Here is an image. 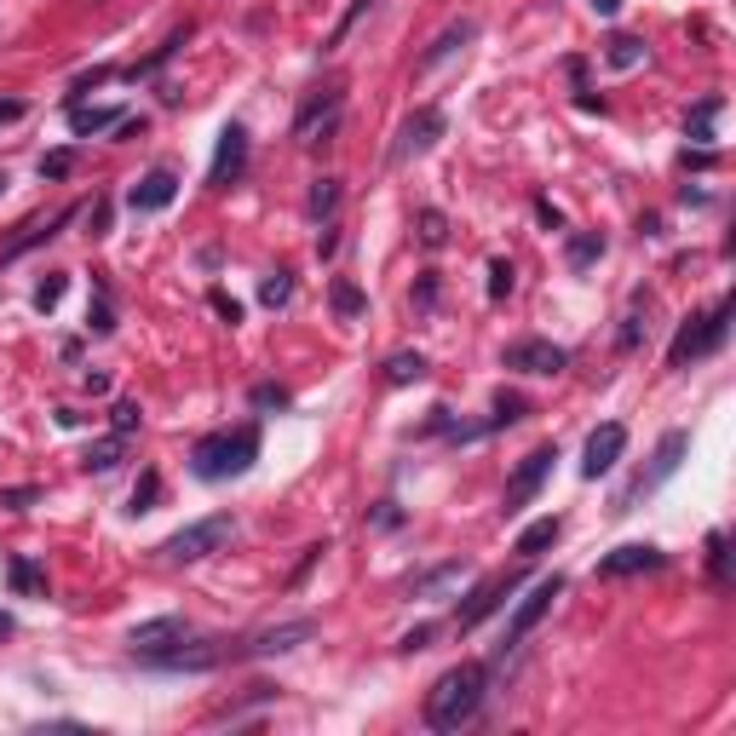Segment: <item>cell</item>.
Returning <instances> with one entry per match:
<instances>
[{
    "instance_id": "f907efd6",
    "label": "cell",
    "mask_w": 736,
    "mask_h": 736,
    "mask_svg": "<svg viewBox=\"0 0 736 736\" xmlns=\"http://www.w3.org/2000/svg\"><path fill=\"white\" fill-rule=\"evenodd\" d=\"M334 248H340V236H334V219H328V225L317 231V254H334Z\"/></svg>"
},
{
    "instance_id": "8d00e7d4",
    "label": "cell",
    "mask_w": 736,
    "mask_h": 736,
    "mask_svg": "<svg viewBox=\"0 0 736 736\" xmlns=\"http://www.w3.org/2000/svg\"><path fill=\"white\" fill-rule=\"evenodd\" d=\"M518 271H512V259H489V300H506Z\"/></svg>"
},
{
    "instance_id": "b9f144b4",
    "label": "cell",
    "mask_w": 736,
    "mask_h": 736,
    "mask_svg": "<svg viewBox=\"0 0 736 736\" xmlns=\"http://www.w3.org/2000/svg\"><path fill=\"white\" fill-rule=\"evenodd\" d=\"M288 404H294V397H288L282 386H271V381L254 386V409H288Z\"/></svg>"
},
{
    "instance_id": "cb8c5ba5",
    "label": "cell",
    "mask_w": 736,
    "mask_h": 736,
    "mask_svg": "<svg viewBox=\"0 0 736 736\" xmlns=\"http://www.w3.org/2000/svg\"><path fill=\"white\" fill-rule=\"evenodd\" d=\"M86 328H93V334H109V328H116V294H109L104 277H93V305H86Z\"/></svg>"
},
{
    "instance_id": "11a10c76",
    "label": "cell",
    "mask_w": 736,
    "mask_h": 736,
    "mask_svg": "<svg viewBox=\"0 0 736 736\" xmlns=\"http://www.w3.org/2000/svg\"><path fill=\"white\" fill-rule=\"evenodd\" d=\"M0 639H12V616L7 610H0Z\"/></svg>"
},
{
    "instance_id": "60d3db41",
    "label": "cell",
    "mask_w": 736,
    "mask_h": 736,
    "mask_svg": "<svg viewBox=\"0 0 736 736\" xmlns=\"http://www.w3.org/2000/svg\"><path fill=\"white\" fill-rule=\"evenodd\" d=\"M639 340H644V311L633 305V317H628V323H621V334H616V346H621V351H639Z\"/></svg>"
},
{
    "instance_id": "52a82bcc",
    "label": "cell",
    "mask_w": 736,
    "mask_h": 736,
    "mask_svg": "<svg viewBox=\"0 0 736 736\" xmlns=\"http://www.w3.org/2000/svg\"><path fill=\"white\" fill-rule=\"evenodd\" d=\"M552 460H559V443H541V449H529V455L518 460V472L506 478V495H501V518H518V512H524L535 495H541Z\"/></svg>"
},
{
    "instance_id": "4316f807",
    "label": "cell",
    "mask_w": 736,
    "mask_h": 736,
    "mask_svg": "<svg viewBox=\"0 0 736 736\" xmlns=\"http://www.w3.org/2000/svg\"><path fill=\"white\" fill-rule=\"evenodd\" d=\"M185 40H190V24H185V30H173V35L162 40V47H155L150 58H139V63H132L127 75H132V81H139V75H155V70H162V63H167V58L178 52V47H185Z\"/></svg>"
},
{
    "instance_id": "9f6ffc18",
    "label": "cell",
    "mask_w": 736,
    "mask_h": 736,
    "mask_svg": "<svg viewBox=\"0 0 736 736\" xmlns=\"http://www.w3.org/2000/svg\"><path fill=\"white\" fill-rule=\"evenodd\" d=\"M0 196H7V167H0Z\"/></svg>"
},
{
    "instance_id": "7402d4cb",
    "label": "cell",
    "mask_w": 736,
    "mask_h": 736,
    "mask_svg": "<svg viewBox=\"0 0 736 736\" xmlns=\"http://www.w3.org/2000/svg\"><path fill=\"white\" fill-rule=\"evenodd\" d=\"M70 127H75V139H86V132L121 127V109H104V104H70Z\"/></svg>"
},
{
    "instance_id": "6da1fadb",
    "label": "cell",
    "mask_w": 736,
    "mask_h": 736,
    "mask_svg": "<svg viewBox=\"0 0 736 736\" xmlns=\"http://www.w3.org/2000/svg\"><path fill=\"white\" fill-rule=\"evenodd\" d=\"M483 690H489V667L483 662H460L449 667L432 690H427V725L432 731H460L478 720L483 708Z\"/></svg>"
},
{
    "instance_id": "d4e9b609",
    "label": "cell",
    "mask_w": 736,
    "mask_h": 736,
    "mask_svg": "<svg viewBox=\"0 0 736 736\" xmlns=\"http://www.w3.org/2000/svg\"><path fill=\"white\" fill-rule=\"evenodd\" d=\"M598 254H605V236H598V231H575L564 242V265H570V271H587Z\"/></svg>"
},
{
    "instance_id": "9a60e30c",
    "label": "cell",
    "mask_w": 736,
    "mask_h": 736,
    "mask_svg": "<svg viewBox=\"0 0 736 736\" xmlns=\"http://www.w3.org/2000/svg\"><path fill=\"white\" fill-rule=\"evenodd\" d=\"M178 639H190V621L185 616H155V621H139V628L127 633V644H132V656H162V651H173Z\"/></svg>"
},
{
    "instance_id": "44dd1931",
    "label": "cell",
    "mask_w": 736,
    "mask_h": 736,
    "mask_svg": "<svg viewBox=\"0 0 736 736\" xmlns=\"http://www.w3.org/2000/svg\"><path fill=\"white\" fill-rule=\"evenodd\" d=\"M305 213H311V225H328L334 213H340V178H311V196H305Z\"/></svg>"
},
{
    "instance_id": "e575fe53",
    "label": "cell",
    "mask_w": 736,
    "mask_h": 736,
    "mask_svg": "<svg viewBox=\"0 0 736 736\" xmlns=\"http://www.w3.org/2000/svg\"><path fill=\"white\" fill-rule=\"evenodd\" d=\"M109 427H116V437H132V432H139V427H144V409H139V404H132V397H121V404H116V409H109Z\"/></svg>"
},
{
    "instance_id": "ffe728a7",
    "label": "cell",
    "mask_w": 736,
    "mask_h": 736,
    "mask_svg": "<svg viewBox=\"0 0 736 736\" xmlns=\"http://www.w3.org/2000/svg\"><path fill=\"white\" fill-rule=\"evenodd\" d=\"M466 582V559H443V564H432L427 575H414V598H437V593H449V587H460Z\"/></svg>"
},
{
    "instance_id": "4dcf8cb0",
    "label": "cell",
    "mask_w": 736,
    "mask_h": 736,
    "mask_svg": "<svg viewBox=\"0 0 736 736\" xmlns=\"http://www.w3.org/2000/svg\"><path fill=\"white\" fill-rule=\"evenodd\" d=\"M155 501H162V472H155V466H144V472H139V483H132V501H127V512H150Z\"/></svg>"
},
{
    "instance_id": "277c9868",
    "label": "cell",
    "mask_w": 736,
    "mask_h": 736,
    "mask_svg": "<svg viewBox=\"0 0 736 736\" xmlns=\"http://www.w3.org/2000/svg\"><path fill=\"white\" fill-rule=\"evenodd\" d=\"M231 535H236V518H231V512H213V518H196L178 535H167L162 559L167 564H202V559H213V552L231 547Z\"/></svg>"
},
{
    "instance_id": "3957f363",
    "label": "cell",
    "mask_w": 736,
    "mask_h": 736,
    "mask_svg": "<svg viewBox=\"0 0 736 736\" xmlns=\"http://www.w3.org/2000/svg\"><path fill=\"white\" fill-rule=\"evenodd\" d=\"M731 300H720L713 311H702V317H685L679 334H674V346H667V369H685V363H697V357H713L725 346V334H731Z\"/></svg>"
},
{
    "instance_id": "30bf717a",
    "label": "cell",
    "mask_w": 736,
    "mask_h": 736,
    "mask_svg": "<svg viewBox=\"0 0 736 736\" xmlns=\"http://www.w3.org/2000/svg\"><path fill=\"white\" fill-rule=\"evenodd\" d=\"M518 587H524V575H518V570H501V575H489V582H478V587H472V598H466V605L455 610V628H460V633H472L478 621H483V616H495V610H501Z\"/></svg>"
},
{
    "instance_id": "d6a6232c",
    "label": "cell",
    "mask_w": 736,
    "mask_h": 736,
    "mask_svg": "<svg viewBox=\"0 0 736 736\" xmlns=\"http://www.w3.org/2000/svg\"><path fill=\"white\" fill-rule=\"evenodd\" d=\"M7 575H12V587H17V593H47V575H40L30 559H17V552L7 559Z\"/></svg>"
},
{
    "instance_id": "4fadbf2b",
    "label": "cell",
    "mask_w": 736,
    "mask_h": 736,
    "mask_svg": "<svg viewBox=\"0 0 736 736\" xmlns=\"http://www.w3.org/2000/svg\"><path fill=\"white\" fill-rule=\"evenodd\" d=\"M621 455H628V427H621V420H605V427L587 437V449H582V478H605V472H616Z\"/></svg>"
},
{
    "instance_id": "7c38bea8",
    "label": "cell",
    "mask_w": 736,
    "mask_h": 736,
    "mask_svg": "<svg viewBox=\"0 0 736 736\" xmlns=\"http://www.w3.org/2000/svg\"><path fill=\"white\" fill-rule=\"evenodd\" d=\"M501 363L506 369H518V374H564L570 369V351L564 346H552V340H512L506 351H501Z\"/></svg>"
},
{
    "instance_id": "ba28073f",
    "label": "cell",
    "mask_w": 736,
    "mask_h": 736,
    "mask_svg": "<svg viewBox=\"0 0 736 736\" xmlns=\"http://www.w3.org/2000/svg\"><path fill=\"white\" fill-rule=\"evenodd\" d=\"M564 593V575H541L524 598H518V610H512V621H506V633H501V651H518V644L541 628V616L552 610V598Z\"/></svg>"
},
{
    "instance_id": "816d5d0a",
    "label": "cell",
    "mask_w": 736,
    "mask_h": 736,
    "mask_svg": "<svg viewBox=\"0 0 736 736\" xmlns=\"http://www.w3.org/2000/svg\"><path fill=\"white\" fill-rule=\"evenodd\" d=\"M685 167H713V150H685Z\"/></svg>"
},
{
    "instance_id": "603a6c76",
    "label": "cell",
    "mask_w": 736,
    "mask_h": 736,
    "mask_svg": "<svg viewBox=\"0 0 736 736\" xmlns=\"http://www.w3.org/2000/svg\"><path fill=\"white\" fill-rule=\"evenodd\" d=\"M414 381H427V357L420 351H392L386 357V386H414Z\"/></svg>"
},
{
    "instance_id": "7a4b0ae2",
    "label": "cell",
    "mask_w": 736,
    "mask_h": 736,
    "mask_svg": "<svg viewBox=\"0 0 736 736\" xmlns=\"http://www.w3.org/2000/svg\"><path fill=\"white\" fill-rule=\"evenodd\" d=\"M259 460V427H219L208 437H196L190 449V472L202 483H225V478H242L248 466Z\"/></svg>"
},
{
    "instance_id": "e0dca14e",
    "label": "cell",
    "mask_w": 736,
    "mask_h": 736,
    "mask_svg": "<svg viewBox=\"0 0 736 736\" xmlns=\"http://www.w3.org/2000/svg\"><path fill=\"white\" fill-rule=\"evenodd\" d=\"M317 121H323V132H328L334 121H340V93H334V86H328V93H311V98L300 104V116H294V139H305V144H311Z\"/></svg>"
},
{
    "instance_id": "ab89813d",
    "label": "cell",
    "mask_w": 736,
    "mask_h": 736,
    "mask_svg": "<svg viewBox=\"0 0 736 736\" xmlns=\"http://www.w3.org/2000/svg\"><path fill=\"white\" fill-rule=\"evenodd\" d=\"M75 167V150H52V155H40V178H70Z\"/></svg>"
},
{
    "instance_id": "484cf974",
    "label": "cell",
    "mask_w": 736,
    "mask_h": 736,
    "mask_svg": "<svg viewBox=\"0 0 736 736\" xmlns=\"http://www.w3.org/2000/svg\"><path fill=\"white\" fill-rule=\"evenodd\" d=\"M605 58H610V70H639V63H644V40L639 35H610Z\"/></svg>"
},
{
    "instance_id": "f5cc1de1",
    "label": "cell",
    "mask_w": 736,
    "mask_h": 736,
    "mask_svg": "<svg viewBox=\"0 0 736 736\" xmlns=\"http://www.w3.org/2000/svg\"><path fill=\"white\" fill-rule=\"evenodd\" d=\"M587 7H593L598 17H616V12H621V0H587Z\"/></svg>"
},
{
    "instance_id": "c3c4849f",
    "label": "cell",
    "mask_w": 736,
    "mask_h": 736,
    "mask_svg": "<svg viewBox=\"0 0 736 736\" xmlns=\"http://www.w3.org/2000/svg\"><path fill=\"white\" fill-rule=\"evenodd\" d=\"M414 300H420V305H437V277H432V271H427V277H420V288H414Z\"/></svg>"
},
{
    "instance_id": "5bb4252c",
    "label": "cell",
    "mask_w": 736,
    "mask_h": 736,
    "mask_svg": "<svg viewBox=\"0 0 736 736\" xmlns=\"http://www.w3.org/2000/svg\"><path fill=\"white\" fill-rule=\"evenodd\" d=\"M662 564H667L662 547L628 541V547H616V552H605V559H598V575H605V582H621V575H656Z\"/></svg>"
},
{
    "instance_id": "2e32d148",
    "label": "cell",
    "mask_w": 736,
    "mask_h": 736,
    "mask_svg": "<svg viewBox=\"0 0 736 736\" xmlns=\"http://www.w3.org/2000/svg\"><path fill=\"white\" fill-rule=\"evenodd\" d=\"M173 196H178V178L167 167H150L139 185L127 190V208L132 213H162V208H173Z\"/></svg>"
},
{
    "instance_id": "9c48e42d",
    "label": "cell",
    "mask_w": 736,
    "mask_h": 736,
    "mask_svg": "<svg viewBox=\"0 0 736 736\" xmlns=\"http://www.w3.org/2000/svg\"><path fill=\"white\" fill-rule=\"evenodd\" d=\"M443 127H449V121H443V109H437V104H420L414 116H409L404 127H397L392 167H409V162H420V155H427V150L443 139Z\"/></svg>"
},
{
    "instance_id": "f6af8a7d",
    "label": "cell",
    "mask_w": 736,
    "mask_h": 736,
    "mask_svg": "<svg viewBox=\"0 0 736 736\" xmlns=\"http://www.w3.org/2000/svg\"><path fill=\"white\" fill-rule=\"evenodd\" d=\"M535 219H541V225H547V231H559V225H564V213H559V208H552V202H547V196H535Z\"/></svg>"
},
{
    "instance_id": "836d02e7",
    "label": "cell",
    "mask_w": 736,
    "mask_h": 736,
    "mask_svg": "<svg viewBox=\"0 0 736 736\" xmlns=\"http://www.w3.org/2000/svg\"><path fill=\"white\" fill-rule=\"evenodd\" d=\"M420 242H427V248H443V242H449V219H443L437 208H420Z\"/></svg>"
},
{
    "instance_id": "7dc6e473",
    "label": "cell",
    "mask_w": 736,
    "mask_h": 736,
    "mask_svg": "<svg viewBox=\"0 0 736 736\" xmlns=\"http://www.w3.org/2000/svg\"><path fill=\"white\" fill-rule=\"evenodd\" d=\"M24 98H0V127H12V121H24Z\"/></svg>"
},
{
    "instance_id": "ac0fdd59",
    "label": "cell",
    "mask_w": 736,
    "mask_h": 736,
    "mask_svg": "<svg viewBox=\"0 0 736 736\" xmlns=\"http://www.w3.org/2000/svg\"><path fill=\"white\" fill-rule=\"evenodd\" d=\"M564 535V518L559 512H547V518H535V524H524L518 529V541H512V552H518V559H541V552L552 547Z\"/></svg>"
},
{
    "instance_id": "db71d44e",
    "label": "cell",
    "mask_w": 736,
    "mask_h": 736,
    "mask_svg": "<svg viewBox=\"0 0 736 736\" xmlns=\"http://www.w3.org/2000/svg\"><path fill=\"white\" fill-rule=\"evenodd\" d=\"M109 231V202H98V213H93V236H104Z\"/></svg>"
},
{
    "instance_id": "681fc988",
    "label": "cell",
    "mask_w": 736,
    "mask_h": 736,
    "mask_svg": "<svg viewBox=\"0 0 736 736\" xmlns=\"http://www.w3.org/2000/svg\"><path fill=\"white\" fill-rule=\"evenodd\" d=\"M0 501H7L12 512H24V506L35 501V489H7V495H0Z\"/></svg>"
},
{
    "instance_id": "7bdbcfd3",
    "label": "cell",
    "mask_w": 736,
    "mask_h": 736,
    "mask_svg": "<svg viewBox=\"0 0 736 736\" xmlns=\"http://www.w3.org/2000/svg\"><path fill=\"white\" fill-rule=\"evenodd\" d=\"M208 305H213V311H219V317H225V323H231V328H236V323H242V305H236V300H231V294H225V288H213V294H208Z\"/></svg>"
},
{
    "instance_id": "f1b7e54d",
    "label": "cell",
    "mask_w": 736,
    "mask_h": 736,
    "mask_svg": "<svg viewBox=\"0 0 736 736\" xmlns=\"http://www.w3.org/2000/svg\"><path fill=\"white\" fill-rule=\"evenodd\" d=\"M328 300H334V311H340V317L351 323V317H363L369 311V300H363V288L357 282H346V277H334V288H328Z\"/></svg>"
},
{
    "instance_id": "f546056e",
    "label": "cell",
    "mask_w": 736,
    "mask_h": 736,
    "mask_svg": "<svg viewBox=\"0 0 736 736\" xmlns=\"http://www.w3.org/2000/svg\"><path fill=\"white\" fill-rule=\"evenodd\" d=\"M86 472H116L121 466V437H104V443H86V455H81Z\"/></svg>"
},
{
    "instance_id": "bcb514c9",
    "label": "cell",
    "mask_w": 736,
    "mask_h": 736,
    "mask_svg": "<svg viewBox=\"0 0 736 736\" xmlns=\"http://www.w3.org/2000/svg\"><path fill=\"white\" fill-rule=\"evenodd\" d=\"M369 7H374V0H351V12L340 17V30H334V40H346V35H351V24H357V17H363Z\"/></svg>"
},
{
    "instance_id": "d6986e66",
    "label": "cell",
    "mask_w": 736,
    "mask_h": 736,
    "mask_svg": "<svg viewBox=\"0 0 736 736\" xmlns=\"http://www.w3.org/2000/svg\"><path fill=\"white\" fill-rule=\"evenodd\" d=\"M472 35H478V24H472V17H460V24H449V30H443V35L432 40V47H427V52L414 58V70H437V63L449 58V52H460V47H466V40H472Z\"/></svg>"
},
{
    "instance_id": "83f0119b",
    "label": "cell",
    "mask_w": 736,
    "mask_h": 736,
    "mask_svg": "<svg viewBox=\"0 0 736 736\" xmlns=\"http://www.w3.org/2000/svg\"><path fill=\"white\" fill-rule=\"evenodd\" d=\"M524 414H529V404L518 392H495V414H489L478 432H501V427H512V420H524Z\"/></svg>"
},
{
    "instance_id": "5b68a950",
    "label": "cell",
    "mask_w": 736,
    "mask_h": 736,
    "mask_svg": "<svg viewBox=\"0 0 736 736\" xmlns=\"http://www.w3.org/2000/svg\"><path fill=\"white\" fill-rule=\"evenodd\" d=\"M685 455H690V432H662V443H656V455H651V466L621 489V501H616V512H633L644 495H656V489L667 483L685 466Z\"/></svg>"
},
{
    "instance_id": "8fae6325",
    "label": "cell",
    "mask_w": 736,
    "mask_h": 736,
    "mask_svg": "<svg viewBox=\"0 0 736 736\" xmlns=\"http://www.w3.org/2000/svg\"><path fill=\"white\" fill-rule=\"evenodd\" d=\"M242 173H248V127H242V121H231L225 132H219V150H213L208 185H213V190H231Z\"/></svg>"
},
{
    "instance_id": "f35d334b",
    "label": "cell",
    "mask_w": 736,
    "mask_h": 736,
    "mask_svg": "<svg viewBox=\"0 0 736 736\" xmlns=\"http://www.w3.org/2000/svg\"><path fill=\"white\" fill-rule=\"evenodd\" d=\"M708 570H713V582H725V570H731V552H725V529H713V535H708Z\"/></svg>"
},
{
    "instance_id": "d590c367",
    "label": "cell",
    "mask_w": 736,
    "mask_h": 736,
    "mask_svg": "<svg viewBox=\"0 0 736 736\" xmlns=\"http://www.w3.org/2000/svg\"><path fill=\"white\" fill-rule=\"evenodd\" d=\"M259 300L271 305V311H277V305H288V300H294V277H288V271H271V277L259 282Z\"/></svg>"
},
{
    "instance_id": "ee69618b",
    "label": "cell",
    "mask_w": 736,
    "mask_h": 736,
    "mask_svg": "<svg viewBox=\"0 0 736 736\" xmlns=\"http://www.w3.org/2000/svg\"><path fill=\"white\" fill-rule=\"evenodd\" d=\"M432 639H437V628H414V633H404V639H397V651H404V656H409V651H427Z\"/></svg>"
},
{
    "instance_id": "1f68e13d",
    "label": "cell",
    "mask_w": 736,
    "mask_h": 736,
    "mask_svg": "<svg viewBox=\"0 0 736 736\" xmlns=\"http://www.w3.org/2000/svg\"><path fill=\"white\" fill-rule=\"evenodd\" d=\"M63 288H70V277H63V271H47V277L35 282V311H40V317H52V311H58Z\"/></svg>"
},
{
    "instance_id": "8992f818",
    "label": "cell",
    "mask_w": 736,
    "mask_h": 736,
    "mask_svg": "<svg viewBox=\"0 0 736 736\" xmlns=\"http://www.w3.org/2000/svg\"><path fill=\"white\" fill-rule=\"evenodd\" d=\"M311 639V621L305 616H288V621H271V628H259L248 639H236L225 644V656L231 662H259V656H288V651H300V644Z\"/></svg>"
},
{
    "instance_id": "74e56055",
    "label": "cell",
    "mask_w": 736,
    "mask_h": 736,
    "mask_svg": "<svg viewBox=\"0 0 736 736\" xmlns=\"http://www.w3.org/2000/svg\"><path fill=\"white\" fill-rule=\"evenodd\" d=\"M720 104H725V98H702V104H697V116H690V139H697V144L713 139L708 127H713V116H720Z\"/></svg>"
}]
</instances>
